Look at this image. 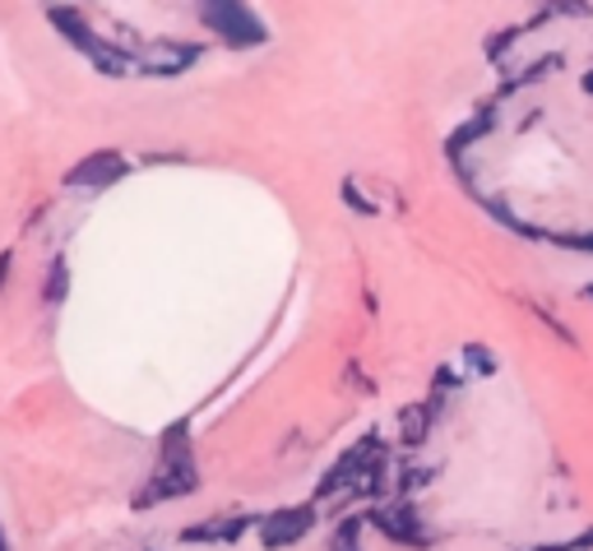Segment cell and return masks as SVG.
Listing matches in <instances>:
<instances>
[{
  "label": "cell",
  "mask_w": 593,
  "mask_h": 551,
  "mask_svg": "<svg viewBox=\"0 0 593 551\" xmlns=\"http://www.w3.org/2000/svg\"><path fill=\"white\" fill-rule=\"evenodd\" d=\"M205 42H186V37H153L140 47L135 56V75L144 79H177L186 75L190 65H200Z\"/></svg>",
  "instance_id": "cell-7"
},
{
  "label": "cell",
  "mask_w": 593,
  "mask_h": 551,
  "mask_svg": "<svg viewBox=\"0 0 593 551\" xmlns=\"http://www.w3.org/2000/svg\"><path fill=\"white\" fill-rule=\"evenodd\" d=\"M547 246H561V251H580V255H593V228H575V232H557L547 228L542 232Z\"/></svg>",
  "instance_id": "cell-16"
},
{
  "label": "cell",
  "mask_w": 593,
  "mask_h": 551,
  "mask_svg": "<svg viewBox=\"0 0 593 551\" xmlns=\"http://www.w3.org/2000/svg\"><path fill=\"white\" fill-rule=\"evenodd\" d=\"M339 200L353 209L358 218H376V200H371V195H362V186H358V176H348V181L339 186Z\"/></svg>",
  "instance_id": "cell-17"
},
{
  "label": "cell",
  "mask_w": 593,
  "mask_h": 551,
  "mask_svg": "<svg viewBox=\"0 0 593 551\" xmlns=\"http://www.w3.org/2000/svg\"><path fill=\"white\" fill-rule=\"evenodd\" d=\"M316 524H320V505L316 500H301V505H278V510L260 515L255 533H260V547H265V551H288L301 538H311Z\"/></svg>",
  "instance_id": "cell-5"
},
{
  "label": "cell",
  "mask_w": 593,
  "mask_h": 551,
  "mask_svg": "<svg viewBox=\"0 0 593 551\" xmlns=\"http://www.w3.org/2000/svg\"><path fill=\"white\" fill-rule=\"evenodd\" d=\"M381 459H389V445H385L381 431H366L362 440H353V445L339 454V464L320 473V482H316V505H348V500H353L358 477H362L366 469H376Z\"/></svg>",
  "instance_id": "cell-3"
},
{
  "label": "cell",
  "mask_w": 593,
  "mask_h": 551,
  "mask_svg": "<svg viewBox=\"0 0 593 551\" xmlns=\"http://www.w3.org/2000/svg\"><path fill=\"white\" fill-rule=\"evenodd\" d=\"M200 24L232 52H251V47H265L270 42L265 19H260L251 5H237V0H205Z\"/></svg>",
  "instance_id": "cell-4"
},
{
  "label": "cell",
  "mask_w": 593,
  "mask_h": 551,
  "mask_svg": "<svg viewBox=\"0 0 593 551\" xmlns=\"http://www.w3.org/2000/svg\"><path fill=\"white\" fill-rule=\"evenodd\" d=\"M580 297H584V301H593V283H584V288H580Z\"/></svg>",
  "instance_id": "cell-23"
},
{
  "label": "cell",
  "mask_w": 593,
  "mask_h": 551,
  "mask_svg": "<svg viewBox=\"0 0 593 551\" xmlns=\"http://www.w3.org/2000/svg\"><path fill=\"white\" fill-rule=\"evenodd\" d=\"M130 176V158L121 148H94L61 176L65 190H79V195H98V190H112L117 181Z\"/></svg>",
  "instance_id": "cell-8"
},
{
  "label": "cell",
  "mask_w": 593,
  "mask_h": 551,
  "mask_svg": "<svg viewBox=\"0 0 593 551\" xmlns=\"http://www.w3.org/2000/svg\"><path fill=\"white\" fill-rule=\"evenodd\" d=\"M0 551H10V538H6V528H0Z\"/></svg>",
  "instance_id": "cell-24"
},
{
  "label": "cell",
  "mask_w": 593,
  "mask_h": 551,
  "mask_svg": "<svg viewBox=\"0 0 593 551\" xmlns=\"http://www.w3.org/2000/svg\"><path fill=\"white\" fill-rule=\"evenodd\" d=\"M529 551H593V528H584V533L565 538V542H542V547H529Z\"/></svg>",
  "instance_id": "cell-19"
},
{
  "label": "cell",
  "mask_w": 593,
  "mask_h": 551,
  "mask_svg": "<svg viewBox=\"0 0 593 551\" xmlns=\"http://www.w3.org/2000/svg\"><path fill=\"white\" fill-rule=\"evenodd\" d=\"M496 107H501L496 98H492V102H482V107H477V112H473V117H469V121H464V125H459V130H454V135L446 140V163H450V167H454L459 176H464V153H469V144H477V140H487V135H492V130H496Z\"/></svg>",
  "instance_id": "cell-10"
},
{
  "label": "cell",
  "mask_w": 593,
  "mask_h": 551,
  "mask_svg": "<svg viewBox=\"0 0 593 551\" xmlns=\"http://www.w3.org/2000/svg\"><path fill=\"white\" fill-rule=\"evenodd\" d=\"M366 524L385 533L394 547H413V551H427L436 542V533L427 528L422 510H417L413 500H389V505H371L366 510Z\"/></svg>",
  "instance_id": "cell-6"
},
{
  "label": "cell",
  "mask_w": 593,
  "mask_h": 551,
  "mask_svg": "<svg viewBox=\"0 0 593 551\" xmlns=\"http://www.w3.org/2000/svg\"><path fill=\"white\" fill-rule=\"evenodd\" d=\"M561 70H565V56H561V52H547V56H538L534 65H524L515 79H505V84H501V93H496V102H501V98H510V93H519V88H538V84H547V79L561 75Z\"/></svg>",
  "instance_id": "cell-12"
},
{
  "label": "cell",
  "mask_w": 593,
  "mask_h": 551,
  "mask_svg": "<svg viewBox=\"0 0 593 551\" xmlns=\"http://www.w3.org/2000/svg\"><path fill=\"white\" fill-rule=\"evenodd\" d=\"M436 408H441V399H436V394H431L427 404H404V408H399V450H404L408 459L427 445V436H431V427H436V417H441Z\"/></svg>",
  "instance_id": "cell-11"
},
{
  "label": "cell",
  "mask_w": 593,
  "mask_h": 551,
  "mask_svg": "<svg viewBox=\"0 0 593 551\" xmlns=\"http://www.w3.org/2000/svg\"><path fill=\"white\" fill-rule=\"evenodd\" d=\"M454 389H464V376H459L454 366H436V376H431V394H436V399H450Z\"/></svg>",
  "instance_id": "cell-18"
},
{
  "label": "cell",
  "mask_w": 593,
  "mask_h": 551,
  "mask_svg": "<svg viewBox=\"0 0 593 551\" xmlns=\"http://www.w3.org/2000/svg\"><path fill=\"white\" fill-rule=\"evenodd\" d=\"M534 316H538V320H542L547 329H552V334H557V339H561L565 348H580V339H575V329H570V324H561L557 316H547V311H542V306H534Z\"/></svg>",
  "instance_id": "cell-20"
},
{
  "label": "cell",
  "mask_w": 593,
  "mask_h": 551,
  "mask_svg": "<svg viewBox=\"0 0 593 551\" xmlns=\"http://www.w3.org/2000/svg\"><path fill=\"white\" fill-rule=\"evenodd\" d=\"M580 88H584V93L593 98V65H589V70H584V79H580Z\"/></svg>",
  "instance_id": "cell-22"
},
{
  "label": "cell",
  "mask_w": 593,
  "mask_h": 551,
  "mask_svg": "<svg viewBox=\"0 0 593 551\" xmlns=\"http://www.w3.org/2000/svg\"><path fill=\"white\" fill-rule=\"evenodd\" d=\"M42 19H47V24H52L65 42H70V47H75L84 60H89L102 79H125L130 70H135V56H130L121 42H107V37L94 29V19L84 14L79 5H47V10H42Z\"/></svg>",
  "instance_id": "cell-2"
},
{
  "label": "cell",
  "mask_w": 593,
  "mask_h": 551,
  "mask_svg": "<svg viewBox=\"0 0 593 551\" xmlns=\"http://www.w3.org/2000/svg\"><path fill=\"white\" fill-rule=\"evenodd\" d=\"M144 551H153V547H144Z\"/></svg>",
  "instance_id": "cell-26"
},
{
  "label": "cell",
  "mask_w": 593,
  "mask_h": 551,
  "mask_svg": "<svg viewBox=\"0 0 593 551\" xmlns=\"http://www.w3.org/2000/svg\"><path fill=\"white\" fill-rule=\"evenodd\" d=\"M325 551H334V547H325Z\"/></svg>",
  "instance_id": "cell-25"
},
{
  "label": "cell",
  "mask_w": 593,
  "mask_h": 551,
  "mask_svg": "<svg viewBox=\"0 0 593 551\" xmlns=\"http://www.w3.org/2000/svg\"><path fill=\"white\" fill-rule=\"evenodd\" d=\"M200 492V464H195V450H190V427L177 422L163 436V450H158V464L144 477V492L135 496V510H153V505H167V500H182Z\"/></svg>",
  "instance_id": "cell-1"
},
{
  "label": "cell",
  "mask_w": 593,
  "mask_h": 551,
  "mask_svg": "<svg viewBox=\"0 0 593 551\" xmlns=\"http://www.w3.org/2000/svg\"><path fill=\"white\" fill-rule=\"evenodd\" d=\"M431 477H436V464H413V459H408V464H399V473H394L389 487H394V496H399V500H413Z\"/></svg>",
  "instance_id": "cell-13"
},
{
  "label": "cell",
  "mask_w": 593,
  "mask_h": 551,
  "mask_svg": "<svg viewBox=\"0 0 593 551\" xmlns=\"http://www.w3.org/2000/svg\"><path fill=\"white\" fill-rule=\"evenodd\" d=\"M459 357H464V366L473 371V376H482V381L496 376V371H501V357H496V352H492L487 343H464V352H459Z\"/></svg>",
  "instance_id": "cell-15"
},
{
  "label": "cell",
  "mask_w": 593,
  "mask_h": 551,
  "mask_svg": "<svg viewBox=\"0 0 593 551\" xmlns=\"http://www.w3.org/2000/svg\"><path fill=\"white\" fill-rule=\"evenodd\" d=\"M260 524V515H209V519H195L182 528V542L190 547H232L251 533V528Z\"/></svg>",
  "instance_id": "cell-9"
},
{
  "label": "cell",
  "mask_w": 593,
  "mask_h": 551,
  "mask_svg": "<svg viewBox=\"0 0 593 551\" xmlns=\"http://www.w3.org/2000/svg\"><path fill=\"white\" fill-rule=\"evenodd\" d=\"M65 293H70V264L56 255V260L47 264V278H42V301H47V306H61Z\"/></svg>",
  "instance_id": "cell-14"
},
{
  "label": "cell",
  "mask_w": 593,
  "mask_h": 551,
  "mask_svg": "<svg viewBox=\"0 0 593 551\" xmlns=\"http://www.w3.org/2000/svg\"><path fill=\"white\" fill-rule=\"evenodd\" d=\"M10 269H14V251H0V288L10 283Z\"/></svg>",
  "instance_id": "cell-21"
}]
</instances>
